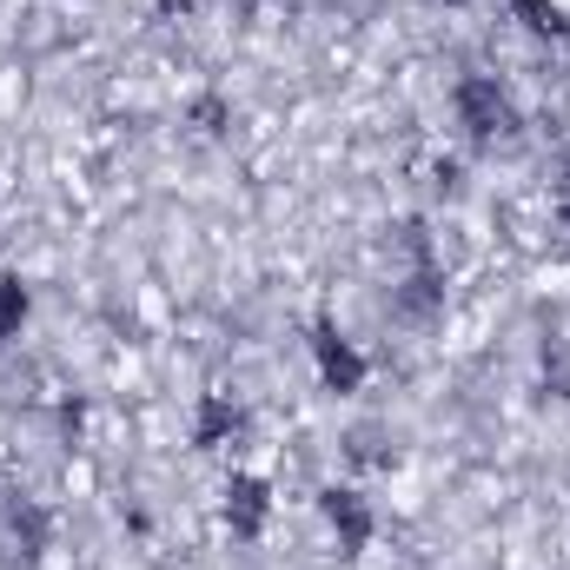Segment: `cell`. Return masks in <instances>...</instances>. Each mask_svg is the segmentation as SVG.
Wrapping results in <instances>:
<instances>
[{
  "label": "cell",
  "instance_id": "1",
  "mask_svg": "<svg viewBox=\"0 0 570 570\" xmlns=\"http://www.w3.org/2000/svg\"><path fill=\"white\" fill-rule=\"evenodd\" d=\"M458 120H464V134L478 146H498L518 134V107H511V94L491 73H464L458 80Z\"/></svg>",
  "mask_w": 570,
  "mask_h": 570
},
{
  "label": "cell",
  "instance_id": "2",
  "mask_svg": "<svg viewBox=\"0 0 570 570\" xmlns=\"http://www.w3.org/2000/svg\"><path fill=\"white\" fill-rule=\"evenodd\" d=\"M312 352H318V372H325V385H332V392H358L365 365H358V352H352V345H345L325 318L312 325Z\"/></svg>",
  "mask_w": 570,
  "mask_h": 570
},
{
  "label": "cell",
  "instance_id": "3",
  "mask_svg": "<svg viewBox=\"0 0 570 570\" xmlns=\"http://www.w3.org/2000/svg\"><path fill=\"white\" fill-rule=\"evenodd\" d=\"M318 511L332 518V531H338V544H345V551H358V544L372 538V511H365V498H358V491H338V484H332V491H318Z\"/></svg>",
  "mask_w": 570,
  "mask_h": 570
},
{
  "label": "cell",
  "instance_id": "4",
  "mask_svg": "<svg viewBox=\"0 0 570 570\" xmlns=\"http://www.w3.org/2000/svg\"><path fill=\"white\" fill-rule=\"evenodd\" d=\"M226 524H233V538H259V524H266V484L259 478L226 484Z\"/></svg>",
  "mask_w": 570,
  "mask_h": 570
},
{
  "label": "cell",
  "instance_id": "5",
  "mask_svg": "<svg viewBox=\"0 0 570 570\" xmlns=\"http://www.w3.org/2000/svg\"><path fill=\"white\" fill-rule=\"evenodd\" d=\"M20 325H27V285L0 279V345H7V338H20Z\"/></svg>",
  "mask_w": 570,
  "mask_h": 570
},
{
  "label": "cell",
  "instance_id": "6",
  "mask_svg": "<svg viewBox=\"0 0 570 570\" xmlns=\"http://www.w3.org/2000/svg\"><path fill=\"white\" fill-rule=\"evenodd\" d=\"M226 431H239V412H233L226 399H206V412H199V431H193V438H199V444H219Z\"/></svg>",
  "mask_w": 570,
  "mask_h": 570
},
{
  "label": "cell",
  "instance_id": "7",
  "mask_svg": "<svg viewBox=\"0 0 570 570\" xmlns=\"http://www.w3.org/2000/svg\"><path fill=\"white\" fill-rule=\"evenodd\" d=\"M558 226H564V233H570V199H564V213H558Z\"/></svg>",
  "mask_w": 570,
  "mask_h": 570
}]
</instances>
